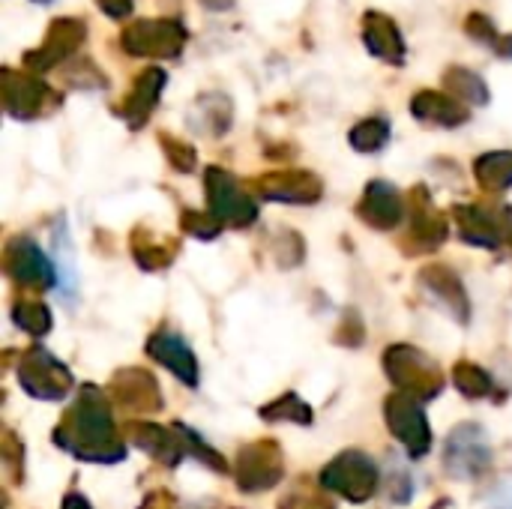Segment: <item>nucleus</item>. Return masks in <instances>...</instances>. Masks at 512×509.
Masks as SVG:
<instances>
[{
  "label": "nucleus",
  "instance_id": "f257e3e1",
  "mask_svg": "<svg viewBox=\"0 0 512 509\" xmlns=\"http://www.w3.org/2000/svg\"><path fill=\"white\" fill-rule=\"evenodd\" d=\"M54 444L81 462L111 465L126 459V444L117 435L108 396L93 384H84L75 393L72 408L54 426Z\"/></svg>",
  "mask_w": 512,
  "mask_h": 509
},
{
  "label": "nucleus",
  "instance_id": "f03ea898",
  "mask_svg": "<svg viewBox=\"0 0 512 509\" xmlns=\"http://www.w3.org/2000/svg\"><path fill=\"white\" fill-rule=\"evenodd\" d=\"M384 372L393 387H399V393L417 402L435 399L444 390V375L438 363L414 345H390L384 354Z\"/></svg>",
  "mask_w": 512,
  "mask_h": 509
},
{
  "label": "nucleus",
  "instance_id": "7ed1b4c3",
  "mask_svg": "<svg viewBox=\"0 0 512 509\" xmlns=\"http://www.w3.org/2000/svg\"><path fill=\"white\" fill-rule=\"evenodd\" d=\"M189 30L180 18H138L120 33V45L132 57L174 60L180 57Z\"/></svg>",
  "mask_w": 512,
  "mask_h": 509
},
{
  "label": "nucleus",
  "instance_id": "20e7f679",
  "mask_svg": "<svg viewBox=\"0 0 512 509\" xmlns=\"http://www.w3.org/2000/svg\"><path fill=\"white\" fill-rule=\"evenodd\" d=\"M378 483H381L378 465L360 450H348V453L336 456L321 471V489L333 492L351 504H366L378 492Z\"/></svg>",
  "mask_w": 512,
  "mask_h": 509
},
{
  "label": "nucleus",
  "instance_id": "39448f33",
  "mask_svg": "<svg viewBox=\"0 0 512 509\" xmlns=\"http://www.w3.org/2000/svg\"><path fill=\"white\" fill-rule=\"evenodd\" d=\"M492 468V444L480 423H459L444 444V471L456 480H480Z\"/></svg>",
  "mask_w": 512,
  "mask_h": 509
},
{
  "label": "nucleus",
  "instance_id": "423d86ee",
  "mask_svg": "<svg viewBox=\"0 0 512 509\" xmlns=\"http://www.w3.org/2000/svg\"><path fill=\"white\" fill-rule=\"evenodd\" d=\"M18 381L21 387L42 402H60L72 393L75 378L72 372L45 348L33 345L21 354V366H18Z\"/></svg>",
  "mask_w": 512,
  "mask_h": 509
},
{
  "label": "nucleus",
  "instance_id": "0eeeda50",
  "mask_svg": "<svg viewBox=\"0 0 512 509\" xmlns=\"http://www.w3.org/2000/svg\"><path fill=\"white\" fill-rule=\"evenodd\" d=\"M204 192H207V207L210 213L231 228H249L258 219V204L252 201V195H246L237 183L234 174H228L225 168L210 165L204 171Z\"/></svg>",
  "mask_w": 512,
  "mask_h": 509
},
{
  "label": "nucleus",
  "instance_id": "6e6552de",
  "mask_svg": "<svg viewBox=\"0 0 512 509\" xmlns=\"http://www.w3.org/2000/svg\"><path fill=\"white\" fill-rule=\"evenodd\" d=\"M84 39H87L84 18H78V15H60V18H54L48 24L42 45L24 54V69L33 72V75L48 72V69H57L69 57H75V51L84 45Z\"/></svg>",
  "mask_w": 512,
  "mask_h": 509
},
{
  "label": "nucleus",
  "instance_id": "1a4fd4ad",
  "mask_svg": "<svg viewBox=\"0 0 512 509\" xmlns=\"http://www.w3.org/2000/svg\"><path fill=\"white\" fill-rule=\"evenodd\" d=\"M3 270L15 285L30 291H48L57 285V264L30 237H12L3 246Z\"/></svg>",
  "mask_w": 512,
  "mask_h": 509
},
{
  "label": "nucleus",
  "instance_id": "9d476101",
  "mask_svg": "<svg viewBox=\"0 0 512 509\" xmlns=\"http://www.w3.org/2000/svg\"><path fill=\"white\" fill-rule=\"evenodd\" d=\"M3 105L15 120H36L60 105V96L33 72L3 69Z\"/></svg>",
  "mask_w": 512,
  "mask_h": 509
},
{
  "label": "nucleus",
  "instance_id": "9b49d317",
  "mask_svg": "<svg viewBox=\"0 0 512 509\" xmlns=\"http://www.w3.org/2000/svg\"><path fill=\"white\" fill-rule=\"evenodd\" d=\"M384 417L396 441L408 450L411 459H423L432 450V429L426 420V411L420 408L417 399L405 393H393L384 402Z\"/></svg>",
  "mask_w": 512,
  "mask_h": 509
},
{
  "label": "nucleus",
  "instance_id": "f8f14e48",
  "mask_svg": "<svg viewBox=\"0 0 512 509\" xmlns=\"http://www.w3.org/2000/svg\"><path fill=\"white\" fill-rule=\"evenodd\" d=\"M285 477V456L276 441L246 444L237 456V486L243 492H267Z\"/></svg>",
  "mask_w": 512,
  "mask_h": 509
},
{
  "label": "nucleus",
  "instance_id": "ddd939ff",
  "mask_svg": "<svg viewBox=\"0 0 512 509\" xmlns=\"http://www.w3.org/2000/svg\"><path fill=\"white\" fill-rule=\"evenodd\" d=\"M450 228L447 219L435 210L426 186H414L408 195V237H405V249L411 255L420 252H432L447 240Z\"/></svg>",
  "mask_w": 512,
  "mask_h": 509
},
{
  "label": "nucleus",
  "instance_id": "4468645a",
  "mask_svg": "<svg viewBox=\"0 0 512 509\" xmlns=\"http://www.w3.org/2000/svg\"><path fill=\"white\" fill-rule=\"evenodd\" d=\"M252 189L264 201H282V204H312L321 198L324 183L303 168H288V171H270L258 180H252Z\"/></svg>",
  "mask_w": 512,
  "mask_h": 509
},
{
  "label": "nucleus",
  "instance_id": "2eb2a0df",
  "mask_svg": "<svg viewBox=\"0 0 512 509\" xmlns=\"http://www.w3.org/2000/svg\"><path fill=\"white\" fill-rule=\"evenodd\" d=\"M123 435L138 447L144 450L147 456H153L159 465H177L180 459L189 456V444L183 438V432L177 429V423L171 429H162L156 423H141V420H132L123 426Z\"/></svg>",
  "mask_w": 512,
  "mask_h": 509
},
{
  "label": "nucleus",
  "instance_id": "dca6fc26",
  "mask_svg": "<svg viewBox=\"0 0 512 509\" xmlns=\"http://www.w3.org/2000/svg\"><path fill=\"white\" fill-rule=\"evenodd\" d=\"M165 84H168L165 69L147 66V69L138 72V78L132 81L126 99H123L120 105H114V114H117L120 120H126L129 129H141V126L150 120L153 108L159 105V96H162Z\"/></svg>",
  "mask_w": 512,
  "mask_h": 509
},
{
  "label": "nucleus",
  "instance_id": "f3484780",
  "mask_svg": "<svg viewBox=\"0 0 512 509\" xmlns=\"http://www.w3.org/2000/svg\"><path fill=\"white\" fill-rule=\"evenodd\" d=\"M111 396L120 408L132 414H156L162 411V393L156 378L147 369H120L111 378Z\"/></svg>",
  "mask_w": 512,
  "mask_h": 509
},
{
  "label": "nucleus",
  "instance_id": "a211bd4d",
  "mask_svg": "<svg viewBox=\"0 0 512 509\" xmlns=\"http://www.w3.org/2000/svg\"><path fill=\"white\" fill-rule=\"evenodd\" d=\"M357 216L378 231H390L405 219V198L399 195L393 183L372 180L357 204Z\"/></svg>",
  "mask_w": 512,
  "mask_h": 509
},
{
  "label": "nucleus",
  "instance_id": "6ab92c4d",
  "mask_svg": "<svg viewBox=\"0 0 512 509\" xmlns=\"http://www.w3.org/2000/svg\"><path fill=\"white\" fill-rule=\"evenodd\" d=\"M147 354H150L156 363H162V366H165L177 381H183L186 387H198V381H201V375H198V360H195V351L186 345L183 336L168 333V330L153 333V336L147 339Z\"/></svg>",
  "mask_w": 512,
  "mask_h": 509
},
{
  "label": "nucleus",
  "instance_id": "aec40b11",
  "mask_svg": "<svg viewBox=\"0 0 512 509\" xmlns=\"http://www.w3.org/2000/svg\"><path fill=\"white\" fill-rule=\"evenodd\" d=\"M363 42L384 63H390V66H402L405 63V54H408L405 36H402L399 24L390 15H384V12H372L369 9L363 15Z\"/></svg>",
  "mask_w": 512,
  "mask_h": 509
},
{
  "label": "nucleus",
  "instance_id": "412c9836",
  "mask_svg": "<svg viewBox=\"0 0 512 509\" xmlns=\"http://www.w3.org/2000/svg\"><path fill=\"white\" fill-rule=\"evenodd\" d=\"M459 237L468 246H483V249H498L504 246L501 240V210H489L480 204H459L453 210Z\"/></svg>",
  "mask_w": 512,
  "mask_h": 509
},
{
  "label": "nucleus",
  "instance_id": "4be33fe9",
  "mask_svg": "<svg viewBox=\"0 0 512 509\" xmlns=\"http://www.w3.org/2000/svg\"><path fill=\"white\" fill-rule=\"evenodd\" d=\"M420 282H423V288H426L438 303H444V306L453 312V318H459L462 324L471 321V300H468V294H465V285H462V279H459L447 264H432V267H426V270L420 273Z\"/></svg>",
  "mask_w": 512,
  "mask_h": 509
},
{
  "label": "nucleus",
  "instance_id": "5701e85b",
  "mask_svg": "<svg viewBox=\"0 0 512 509\" xmlns=\"http://www.w3.org/2000/svg\"><path fill=\"white\" fill-rule=\"evenodd\" d=\"M411 111L417 120L423 123H432V126H462L471 120V111L465 102H459L456 96H450L447 90H420L414 99H411Z\"/></svg>",
  "mask_w": 512,
  "mask_h": 509
},
{
  "label": "nucleus",
  "instance_id": "b1692460",
  "mask_svg": "<svg viewBox=\"0 0 512 509\" xmlns=\"http://www.w3.org/2000/svg\"><path fill=\"white\" fill-rule=\"evenodd\" d=\"M180 243L171 237H156L150 228H135L132 231V255L141 270H165L177 258Z\"/></svg>",
  "mask_w": 512,
  "mask_h": 509
},
{
  "label": "nucleus",
  "instance_id": "393cba45",
  "mask_svg": "<svg viewBox=\"0 0 512 509\" xmlns=\"http://www.w3.org/2000/svg\"><path fill=\"white\" fill-rule=\"evenodd\" d=\"M477 183L486 192H504L512 186V150H492L474 162Z\"/></svg>",
  "mask_w": 512,
  "mask_h": 509
},
{
  "label": "nucleus",
  "instance_id": "a878e982",
  "mask_svg": "<svg viewBox=\"0 0 512 509\" xmlns=\"http://www.w3.org/2000/svg\"><path fill=\"white\" fill-rule=\"evenodd\" d=\"M444 87H447L450 96H456V99L465 102V105H486V102H489V87H486V81H483L477 72L465 69V66H450V69L444 72Z\"/></svg>",
  "mask_w": 512,
  "mask_h": 509
},
{
  "label": "nucleus",
  "instance_id": "bb28decb",
  "mask_svg": "<svg viewBox=\"0 0 512 509\" xmlns=\"http://www.w3.org/2000/svg\"><path fill=\"white\" fill-rule=\"evenodd\" d=\"M261 420L267 423H297V426H309L315 420L312 408L297 396V393H285L279 399H273L270 405L261 408Z\"/></svg>",
  "mask_w": 512,
  "mask_h": 509
},
{
  "label": "nucleus",
  "instance_id": "cd10ccee",
  "mask_svg": "<svg viewBox=\"0 0 512 509\" xmlns=\"http://www.w3.org/2000/svg\"><path fill=\"white\" fill-rule=\"evenodd\" d=\"M453 384H456V390H459L462 396H468V399H486V396L495 393V384H492L489 372L480 369V366L471 363V360L456 363V369H453Z\"/></svg>",
  "mask_w": 512,
  "mask_h": 509
},
{
  "label": "nucleus",
  "instance_id": "c85d7f7f",
  "mask_svg": "<svg viewBox=\"0 0 512 509\" xmlns=\"http://www.w3.org/2000/svg\"><path fill=\"white\" fill-rule=\"evenodd\" d=\"M351 147L360 150V153H378L381 147H387L390 141V123L384 117H369V120H360L351 135H348Z\"/></svg>",
  "mask_w": 512,
  "mask_h": 509
},
{
  "label": "nucleus",
  "instance_id": "c756f323",
  "mask_svg": "<svg viewBox=\"0 0 512 509\" xmlns=\"http://www.w3.org/2000/svg\"><path fill=\"white\" fill-rule=\"evenodd\" d=\"M12 318L33 339H39V336H45L51 330V312H48V306L42 300H15Z\"/></svg>",
  "mask_w": 512,
  "mask_h": 509
},
{
  "label": "nucleus",
  "instance_id": "7c9ffc66",
  "mask_svg": "<svg viewBox=\"0 0 512 509\" xmlns=\"http://www.w3.org/2000/svg\"><path fill=\"white\" fill-rule=\"evenodd\" d=\"M279 509H336V504L327 498L324 489H312L309 483H300L282 498Z\"/></svg>",
  "mask_w": 512,
  "mask_h": 509
},
{
  "label": "nucleus",
  "instance_id": "2f4dec72",
  "mask_svg": "<svg viewBox=\"0 0 512 509\" xmlns=\"http://www.w3.org/2000/svg\"><path fill=\"white\" fill-rule=\"evenodd\" d=\"M159 144H162V150H165V156H168V162H171L174 171L189 174V171L195 168L198 153H195L192 144H186V141H180V138H174V135H168V132L159 135Z\"/></svg>",
  "mask_w": 512,
  "mask_h": 509
},
{
  "label": "nucleus",
  "instance_id": "473e14b6",
  "mask_svg": "<svg viewBox=\"0 0 512 509\" xmlns=\"http://www.w3.org/2000/svg\"><path fill=\"white\" fill-rule=\"evenodd\" d=\"M180 225L186 234L198 237V240H213L222 234V222L213 216V213H198V210H183L180 216Z\"/></svg>",
  "mask_w": 512,
  "mask_h": 509
},
{
  "label": "nucleus",
  "instance_id": "72a5a7b5",
  "mask_svg": "<svg viewBox=\"0 0 512 509\" xmlns=\"http://www.w3.org/2000/svg\"><path fill=\"white\" fill-rule=\"evenodd\" d=\"M465 33L474 36V39L483 42V45H492L495 51H498L501 42H504V36H498V27H495V21H492L486 12H471L468 21H465Z\"/></svg>",
  "mask_w": 512,
  "mask_h": 509
},
{
  "label": "nucleus",
  "instance_id": "f704fd0d",
  "mask_svg": "<svg viewBox=\"0 0 512 509\" xmlns=\"http://www.w3.org/2000/svg\"><path fill=\"white\" fill-rule=\"evenodd\" d=\"M54 249H57V258H60L57 270L63 273V288H75V261L69 255V237H66L63 222H57V228H54Z\"/></svg>",
  "mask_w": 512,
  "mask_h": 509
},
{
  "label": "nucleus",
  "instance_id": "c9c22d12",
  "mask_svg": "<svg viewBox=\"0 0 512 509\" xmlns=\"http://www.w3.org/2000/svg\"><path fill=\"white\" fill-rule=\"evenodd\" d=\"M0 456H3V468L12 480L21 477V465H24V444L15 438V432H3V444H0Z\"/></svg>",
  "mask_w": 512,
  "mask_h": 509
},
{
  "label": "nucleus",
  "instance_id": "e433bc0d",
  "mask_svg": "<svg viewBox=\"0 0 512 509\" xmlns=\"http://www.w3.org/2000/svg\"><path fill=\"white\" fill-rule=\"evenodd\" d=\"M66 78L72 81V84H81V87H96V84H102L105 87V78H102V72L90 63V60H81V63H72V69L66 72Z\"/></svg>",
  "mask_w": 512,
  "mask_h": 509
},
{
  "label": "nucleus",
  "instance_id": "4c0bfd02",
  "mask_svg": "<svg viewBox=\"0 0 512 509\" xmlns=\"http://www.w3.org/2000/svg\"><path fill=\"white\" fill-rule=\"evenodd\" d=\"M96 6H99L108 18L120 21V18H129V15H132L135 0H96Z\"/></svg>",
  "mask_w": 512,
  "mask_h": 509
},
{
  "label": "nucleus",
  "instance_id": "58836bf2",
  "mask_svg": "<svg viewBox=\"0 0 512 509\" xmlns=\"http://www.w3.org/2000/svg\"><path fill=\"white\" fill-rule=\"evenodd\" d=\"M489 509H512V480L501 483L492 498H489Z\"/></svg>",
  "mask_w": 512,
  "mask_h": 509
},
{
  "label": "nucleus",
  "instance_id": "ea45409f",
  "mask_svg": "<svg viewBox=\"0 0 512 509\" xmlns=\"http://www.w3.org/2000/svg\"><path fill=\"white\" fill-rule=\"evenodd\" d=\"M141 509H177V501H174L171 495H165V492H153V495L141 504Z\"/></svg>",
  "mask_w": 512,
  "mask_h": 509
},
{
  "label": "nucleus",
  "instance_id": "a19ab883",
  "mask_svg": "<svg viewBox=\"0 0 512 509\" xmlns=\"http://www.w3.org/2000/svg\"><path fill=\"white\" fill-rule=\"evenodd\" d=\"M498 210H501V240H504V246H512V207L504 204Z\"/></svg>",
  "mask_w": 512,
  "mask_h": 509
},
{
  "label": "nucleus",
  "instance_id": "79ce46f5",
  "mask_svg": "<svg viewBox=\"0 0 512 509\" xmlns=\"http://www.w3.org/2000/svg\"><path fill=\"white\" fill-rule=\"evenodd\" d=\"M63 509H90V504H87V498H81L78 492H72V495L63 498Z\"/></svg>",
  "mask_w": 512,
  "mask_h": 509
},
{
  "label": "nucleus",
  "instance_id": "37998d69",
  "mask_svg": "<svg viewBox=\"0 0 512 509\" xmlns=\"http://www.w3.org/2000/svg\"><path fill=\"white\" fill-rule=\"evenodd\" d=\"M204 9H213V12H222V9H231L234 0H201Z\"/></svg>",
  "mask_w": 512,
  "mask_h": 509
},
{
  "label": "nucleus",
  "instance_id": "c03bdc74",
  "mask_svg": "<svg viewBox=\"0 0 512 509\" xmlns=\"http://www.w3.org/2000/svg\"><path fill=\"white\" fill-rule=\"evenodd\" d=\"M501 54H507V57H512V36H504V42H501V48H498Z\"/></svg>",
  "mask_w": 512,
  "mask_h": 509
},
{
  "label": "nucleus",
  "instance_id": "a18cd8bd",
  "mask_svg": "<svg viewBox=\"0 0 512 509\" xmlns=\"http://www.w3.org/2000/svg\"><path fill=\"white\" fill-rule=\"evenodd\" d=\"M33 3H48V0H33Z\"/></svg>",
  "mask_w": 512,
  "mask_h": 509
}]
</instances>
